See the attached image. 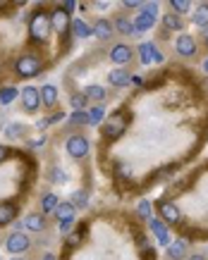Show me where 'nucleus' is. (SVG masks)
Listing matches in <instances>:
<instances>
[{
    "label": "nucleus",
    "instance_id": "1",
    "mask_svg": "<svg viewBox=\"0 0 208 260\" xmlns=\"http://www.w3.org/2000/svg\"><path fill=\"white\" fill-rule=\"evenodd\" d=\"M50 17L46 12H34L32 22H29V36H32L34 43H46L48 36H50Z\"/></svg>",
    "mask_w": 208,
    "mask_h": 260
},
{
    "label": "nucleus",
    "instance_id": "2",
    "mask_svg": "<svg viewBox=\"0 0 208 260\" xmlns=\"http://www.w3.org/2000/svg\"><path fill=\"white\" fill-rule=\"evenodd\" d=\"M41 67H44L41 57H36V55H22V57L14 62V72H17V76H22V79H29V76L38 74Z\"/></svg>",
    "mask_w": 208,
    "mask_h": 260
},
{
    "label": "nucleus",
    "instance_id": "3",
    "mask_svg": "<svg viewBox=\"0 0 208 260\" xmlns=\"http://www.w3.org/2000/svg\"><path fill=\"white\" fill-rule=\"evenodd\" d=\"M127 129V112H112L106 124H103V136L106 139H118Z\"/></svg>",
    "mask_w": 208,
    "mask_h": 260
},
{
    "label": "nucleus",
    "instance_id": "4",
    "mask_svg": "<svg viewBox=\"0 0 208 260\" xmlns=\"http://www.w3.org/2000/svg\"><path fill=\"white\" fill-rule=\"evenodd\" d=\"M41 91H36L34 86H24L22 88V108L26 112H36V108H41Z\"/></svg>",
    "mask_w": 208,
    "mask_h": 260
},
{
    "label": "nucleus",
    "instance_id": "5",
    "mask_svg": "<svg viewBox=\"0 0 208 260\" xmlns=\"http://www.w3.org/2000/svg\"><path fill=\"white\" fill-rule=\"evenodd\" d=\"M67 153H70L72 158H84V155L88 153V141L82 136V134L70 136V139H67Z\"/></svg>",
    "mask_w": 208,
    "mask_h": 260
},
{
    "label": "nucleus",
    "instance_id": "6",
    "mask_svg": "<svg viewBox=\"0 0 208 260\" xmlns=\"http://www.w3.org/2000/svg\"><path fill=\"white\" fill-rule=\"evenodd\" d=\"M50 24H53V29L60 33L62 38L67 36V31H72V19L67 17L65 10H55L53 14H50Z\"/></svg>",
    "mask_w": 208,
    "mask_h": 260
},
{
    "label": "nucleus",
    "instance_id": "7",
    "mask_svg": "<svg viewBox=\"0 0 208 260\" xmlns=\"http://www.w3.org/2000/svg\"><path fill=\"white\" fill-rule=\"evenodd\" d=\"M158 213H160V217H163L165 222H170V225H180V220H182V215H180V210H177L175 203H170V201H158Z\"/></svg>",
    "mask_w": 208,
    "mask_h": 260
},
{
    "label": "nucleus",
    "instance_id": "8",
    "mask_svg": "<svg viewBox=\"0 0 208 260\" xmlns=\"http://www.w3.org/2000/svg\"><path fill=\"white\" fill-rule=\"evenodd\" d=\"M132 57H134V53H132V45L127 43H118L110 48V60L118 65H127V62H132Z\"/></svg>",
    "mask_w": 208,
    "mask_h": 260
},
{
    "label": "nucleus",
    "instance_id": "9",
    "mask_svg": "<svg viewBox=\"0 0 208 260\" xmlns=\"http://www.w3.org/2000/svg\"><path fill=\"white\" fill-rule=\"evenodd\" d=\"M175 48H177V53L182 55V57H194L196 55V41L192 38V36H186V33H182L180 38L175 41Z\"/></svg>",
    "mask_w": 208,
    "mask_h": 260
},
{
    "label": "nucleus",
    "instance_id": "10",
    "mask_svg": "<svg viewBox=\"0 0 208 260\" xmlns=\"http://www.w3.org/2000/svg\"><path fill=\"white\" fill-rule=\"evenodd\" d=\"M139 55H142L144 65H154V62H163V55L158 53L154 43H142L139 45Z\"/></svg>",
    "mask_w": 208,
    "mask_h": 260
},
{
    "label": "nucleus",
    "instance_id": "11",
    "mask_svg": "<svg viewBox=\"0 0 208 260\" xmlns=\"http://www.w3.org/2000/svg\"><path fill=\"white\" fill-rule=\"evenodd\" d=\"M29 239H26V234H22V232H14V234H10V239H8V251L10 253H22V251L29 249Z\"/></svg>",
    "mask_w": 208,
    "mask_h": 260
},
{
    "label": "nucleus",
    "instance_id": "12",
    "mask_svg": "<svg viewBox=\"0 0 208 260\" xmlns=\"http://www.w3.org/2000/svg\"><path fill=\"white\" fill-rule=\"evenodd\" d=\"M91 29H94V36L100 38V41H110V38H112V33H115L112 22H108V19H96Z\"/></svg>",
    "mask_w": 208,
    "mask_h": 260
},
{
    "label": "nucleus",
    "instance_id": "13",
    "mask_svg": "<svg viewBox=\"0 0 208 260\" xmlns=\"http://www.w3.org/2000/svg\"><path fill=\"white\" fill-rule=\"evenodd\" d=\"M148 227H151V232L156 234V239H158V244H163V246H170V232L165 229V225L160 222V220H156V217H151V220H148Z\"/></svg>",
    "mask_w": 208,
    "mask_h": 260
},
{
    "label": "nucleus",
    "instance_id": "14",
    "mask_svg": "<svg viewBox=\"0 0 208 260\" xmlns=\"http://www.w3.org/2000/svg\"><path fill=\"white\" fill-rule=\"evenodd\" d=\"M112 29L118 33H122V36H132V33H136V29H134V22L132 19H127L124 14H118L115 19H112Z\"/></svg>",
    "mask_w": 208,
    "mask_h": 260
},
{
    "label": "nucleus",
    "instance_id": "15",
    "mask_svg": "<svg viewBox=\"0 0 208 260\" xmlns=\"http://www.w3.org/2000/svg\"><path fill=\"white\" fill-rule=\"evenodd\" d=\"M168 258L170 260H184L186 258V241L184 239H177L168 246Z\"/></svg>",
    "mask_w": 208,
    "mask_h": 260
},
{
    "label": "nucleus",
    "instance_id": "16",
    "mask_svg": "<svg viewBox=\"0 0 208 260\" xmlns=\"http://www.w3.org/2000/svg\"><path fill=\"white\" fill-rule=\"evenodd\" d=\"M132 81V76L124 72V69H112L108 74V84L110 86H118V88H122V86H127Z\"/></svg>",
    "mask_w": 208,
    "mask_h": 260
},
{
    "label": "nucleus",
    "instance_id": "17",
    "mask_svg": "<svg viewBox=\"0 0 208 260\" xmlns=\"http://www.w3.org/2000/svg\"><path fill=\"white\" fill-rule=\"evenodd\" d=\"M17 217V206L14 203H0V225H12Z\"/></svg>",
    "mask_w": 208,
    "mask_h": 260
},
{
    "label": "nucleus",
    "instance_id": "18",
    "mask_svg": "<svg viewBox=\"0 0 208 260\" xmlns=\"http://www.w3.org/2000/svg\"><path fill=\"white\" fill-rule=\"evenodd\" d=\"M41 100H44L46 108H55V100H58V88L53 84H44L41 86Z\"/></svg>",
    "mask_w": 208,
    "mask_h": 260
},
{
    "label": "nucleus",
    "instance_id": "19",
    "mask_svg": "<svg viewBox=\"0 0 208 260\" xmlns=\"http://www.w3.org/2000/svg\"><path fill=\"white\" fill-rule=\"evenodd\" d=\"M74 213H77V208L72 206V203H60L58 210H55V217H58L60 222H72V220H74Z\"/></svg>",
    "mask_w": 208,
    "mask_h": 260
},
{
    "label": "nucleus",
    "instance_id": "20",
    "mask_svg": "<svg viewBox=\"0 0 208 260\" xmlns=\"http://www.w3.org/2000/svg\"><path fill=\"white\" fill-rule=\"evenodd\" d=\"M163 26L165 29H170V31H180V29H184V22H182V17L175 14V12H168L163 17Z\"/></svg>",
    "mask_w": 208,
    "mask_h": 260
},
{
    "label": "nucleus",
    "instance_id": "21",
    "mask_svg": "<svg viewBox=\"0 0 208 260\" xmlns=\"http://www.w3.org/2000/svg\"><path fill=\"white\" fill-rule=\"evenodd\" d=\"M72 33L79 36V38H88V36H94V29L82 19H72Z\"/></svg>",
    "mask_w": 208,
    "mask_h": 260
},
{
    "label": "nucleus",
    "instance_id": "22",
    "mask_svg": "<svg viewBox=\"0 0 208 260\" xmlns=\"http://www.w3.org/2000/svg\"><path fill=\"white\" fill-rule=\"evenodd\" d=\"M192 22L206 29L208 26V2H201V5H198V10L192 14Z\"/></svg>",
    "mask_w": 208,
    "mask_h": 260
},
{
    "label": "nucleus",
    "instance_id": "23",
    "mask_svg": "<svg viewBox=\"0 0 208 260\" xmlns=\"http://www.w3.org/2000/svg\"><path fill=\"white\" fill-rule=\"evenodd\" d=\"M24 227L32 229V232H44V229H46L44 215H29L26 220H24Z\"/></svg>",
    "mask_w": 208,
    "mask_h": 260
},
{
    "label": "nucleus",
    "instance_id": "24",
    "mask_svg": "<svg viewBox=\"0 0 208 260\" xmlns=\"http://www.w3.org/2000/svg\"><path fill=\"white\" fill-rule=\"evenodd\" d=\"M58 206H60V203H58V196L55 194H46L44 198H41V210H44V213H55Z\"/></svg>",
    "mask_w": 208,
    "mask_h": 260
},
{
    "label": "nucleus",
    "instance_id": "25",
    "mask_svg": "<svg viewBox=\"0 0 208 260\" xmlns=\"http://www.w3.org/2000/svg\"><path fill=\"white\" fill-rule=\"evenodd\" d=\"M132 22H134V29H136V31H148V29L154 26L156 19H151V17H146V14H136V17H134Z\"/></svg>",
    "mask_w": 208,
    "mask_h": 260
},
{
    "label": "nucleus",
    "instance_id": "26",
    "mask_svg": "<svg viewBox=\"0 0 208 260\" xmlns=\"http://www.w3.org/2000/svg\"><path fill=\"white\" fill-rule=\"evenodd\" d=\"M14 98H17V86H5V88H0V105H10Z\"/></svg>",
    "mask_w": 208,
    "mask_h": 260
},
{
    "label": "nucleus",
    "instance_id": "27",
    "mask_svg": "<svg viewBox=\"0 0 208 260\" xmlns=\"http://www.w3.org/2000/svg\"><path fill=\"white\" fill-rule=\"evenodd\" d=\"M84 93H86V98H94V100H103L106 98V88L96 86V84H91V86L84 88Z\"/></svg>",
    "mask_w": 208,
    "mask_h": 260
},
{
    "label": "nucleus",
    "instance_id": "28",
    "mask_svg": "<svg viewBox=\"0 0 208 260\" xmlns=\"http://www.w3.org/2000/svg\"><path fill=\"white\" fill-rule=\"evenodd\" d=\"M170 7L175 10V14H186V12L192 10V2H186V0H170Z\"/></svg>",
    "mask_w": 208,
    "mask_h": 260
},
{
    "label": "nucleus",
    "instance_id": "29",
    "mask_svg": "<svg viewBox=\"0 0 208 260\" xmlns=\"http://www.w3.org/2000/svg\"><path fill=\"white\" fill-rule=\"evenodd\" d=\"M86 93H72V96H70V103H72V108L74 110H84L86 108Z\"/></svg>",
    "mask_w": 208,
    "mask_h": 260
},
{
    "label": "nucleus",
    "instance_id": "30",
    "mask_svg": "<svg viewBox=\"0 0 208 260\" xmlns=\"http://www.w3.org/2000/svg\"><path fill=\"white\" fill-rule=\"evenodd\" d=\"M103 115H106V110H103V105H94V108L88 110V122H91V124H100V119H103Z\"/></svg>",
    "mask_w": 208,
    "mask_h": 260
},
{
    "label": "nucleus",
    "instance_id": "31",
    "mask_svg": "<svg viewBox=\"0 0 208 260\" xmlns=\"http://www.w3.org/2000/svg\"><path fill=\"white\" fill-rule=\"evenodd\" d=\"M70 122H72L74 127L88 124V112H84V110H74V112H72V117H70Z\"/></svg>",
    "mask_w": 208,
    "mask_h": 260
},
{
    "label": "nucleus",
    "instance_id": "32",
    "mask_svg": "<svg viewBox=\"0 0 208 260\" xmlns=\"http://www.w3.org/2000/svg\"><path fill=\"white\" fill-rule=\"evenodd\" d=\"M84 232H86V227H79L77 232H72L70 237H67V246L72 249V246H79L82 244V237H84Z\"/></svg>",
    "mask_w": 208,
    "mask_h": 260
},
{
    "label": "nucleus",
    "instance_id": "33",
    "mask_svg": "<svg viewBox=\"0 0 208 260\" xmlns=\"http://www.w3.org/2000/svg\"><path fill=\"white\" fill-rule=\"evenodd\" d=\"M136 213H139V215H142L144 220L148 222V220L154 217V208H151V203H148V201H142V203H139V208H136Z\"/></svg>",
    "mask_w": 208,
    "mask_h": 260
},
{
    "label": "nucleus",
    "instance_id": "34",
    "mask_svg": "<svg viewBox=\"0 0 208 260\" xmlns=\"http://www.w3.org/2000/svg\"><path fill=\"white\" fill-rule=\"evenodd\" d=\"M72 201H74V203H72L74 208H86L88 194H86V191H74V194H72Z\"/></svg>",
    "mask_w": 208,
    "mask_h": 260
},
{
    "label": "nucleus",
    "instance_id": "35",
    "mask_svg": "<svg viewBox=\"0 0 208 260\" xmlns=\"http://www.w3.org/2000/svg\"><path fill=\"white\" fill-rule=\"evenodd\" d=\"M142 14L156 19V17H158V2H142Z\"/></svg>",
    "mask_w": 208,
    "mask_h": 260
},
{
    "label": "nucleus",
    "instance_id": "36",
    "mask_svg": "<svg viewBox=\"0 0 208 260\" xmlns=\"http://www.w3.org/2000/svg\"><path fill=\"white\" fill-rule=\"evenodd\" d=\"M8 136H10V139H20V136H24V124H20V122L10 124V127H8Z\"/></svg>",
    "mask_w": 208,
    "mask_h": 260
},
{
    "label": "nucleus",
    "instance_id": "37",
    "mask_svg": "<svg viewBox=\"0 0 208 260\" xmlns=\"http://www.w3.org/2000/svg\"><path fill=\"white\" fill-rule=\"evenodd\" d=\"M50 179L53 182H58V184H65L67 182V174L60 170V167H50Z\"/></svg>",
    "mask_w": 208,
    "mask_h": 260
},
{
    "label": "nucleus",
    "instance_id": "38",
    "mask_svg": "<svg viewBox=\"0 0 208 260\" xmlns=\"http://www.w3.org/2000/svg\"><path fill=\"white\" fill-rule=\"evenodd\" d=\"M115 174H118L120 179H127V177H132V167L124 163H118L115 165Z\"/></svg>",
    "mask_w": 208,
    "mask_h": 260
},
{
    "label": "nucleus",
    "instance_id": "39",
    "mask_svg": "<svg viewBox=\"0 0 208 260\" xmlns=\"http://www.w3.org/2000/svg\"><path fill=\"white\" fill-rule=\"evenodd\" d=\"M72 225H74V220H72V222H60V232H62V234H65V232H70V229H72Z\"/></svg>",
    "mask_w": 208,
    "mask_h": 260
},
{
    "label": "nucleus",
    "instance_id": "40",
    "mask_svg": "<svg viewBox=\"0 0 208 260\" xmlns=\"http://www.w3.org/2000/svg\"><path fill=\"white\" fill-rule=\"evenodd\" d=\"M8 155H10V151H8L5 146H0V163H2V160H8Z\"/></svg>",
    "mask_w": 208,
    "mask_h": 260
},
{
    "label": "nucleus",
    "instance_id": "41",
    "mask_svg": "<svg viewBox=\"0 0 208 260\" xmlns=\"http://www.w3.org/2000/svg\"><path fill=\"white\" fill-rule=\"evenodd\" d=\"M124 7H142V2H136V0H127Z\"/></svg>",
    "mask_w": 208,
    "mask_h": 260
},
{
    "label": "nucleus",
    "instance_id": "42",
    "mask_svg": "<svg viewBox=\"0 0 208 260\" xmlns=\"http://www.w3.org/2000/svg\"><path fill=\"white\" fill-rule=\"evenodd\" d=\"M62 7H65V12H70V10H74L77 5H74V2H62Z\"/></svg>",
    "mask_w": 208,
    "mask_h": 260
},
{
    "label": "nucleus",
    "instance_id": "43",
    "mask_svg": "<svg viewBox=\"0 0 208 260\" xmlns=\"http://www.w3.org/2000/svg\"><path fill=\"white\" fill-rule=\"evenodd\" d=\"M201 41H204V43L208 45V26H206V29H204V31H201Z\"/></svg>",
    "mask_w": 208,
    "mask_h": 260
},
{
    "label": "nucleus",
    "instance_id": "44",
    "mask_svg": "<svg viewBox=\"0 0 208 260\" xmlns=\"http://www.w3.org/2000/svg\"><path fill=\"white\" fill-rule=\"evenodd\" d=\"M186 260H208L206 256H192V258H186Z\"/></svg>",
    "mask_w": 208,
    "mask_h": 260
},
{
    "label": "nucleus",
    "instance_id": "45",
    "mask_svg": "<svg viewBox=\"0 0 208 260\" xmlns=\"http://www.w3.org/2000/svg\"><path fill=\"white\" fill-rule=\"evenodd\" d=\"M204 72H208V57L204 60Z\"/></svg>",
    "mask_w": 208,
    "mask_h": 260
},
{
    "label": "nucleus",
    "instance_id": "46",
    "mask_svg": "<svg viewBox=\"0 0 208 260\" xmlns=\"http://www.w3.org/2000/svg\"><path fill=\"white\" fill-rule=\"evenodd\" d=\"M44 260H55V258H53V256H46V258H44Z\"/></svg>",
    "mask_w": 208,
    "mask_h": 260
},
{
    "label": "nucleus",
    "instance_id": "47",
    "mask_svg": "<svg viewBox=\"0 0 208 260\" xmlns=\"http://www.w3.org/2000/svg\"><path fill=\"white\" fill-rule=\"evenodd\" d=\"M10 260H24V258H10Z\"/></svg>",
    "mask_w": 208,
    "mask_h": 260
}]
</instances>
